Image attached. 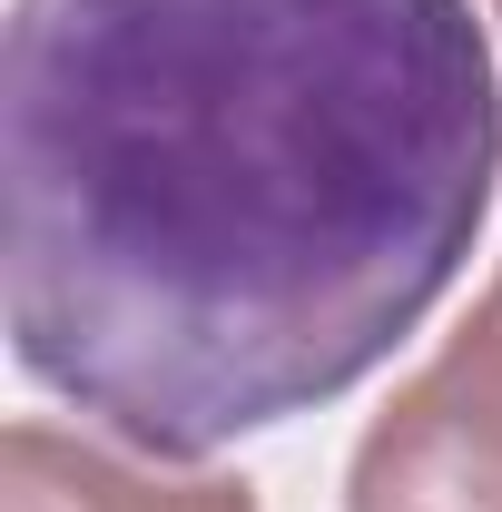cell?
Listing matches in <instances>:
<instances>
[{"instance_id":"6da1fadb","label":"cell","mask_w":502,"mask_h":512,"mask_svg":"<svg viewBox=\"0 0 502 512\" xmlns=\"http://www.w3.org/2000/svg\"><path fill=\"white\" fill-rule=\"evenodd\" d=\"M493 178L473 0H10V355L128 453L355 394L463 276Z\"/></svg>"},{"instance_id":"7a4b0ae2","label":"cell","mask_w":502,"mask_h":512,"mask_svg":"<svg viewBox=\"0 0 502 512\" xmlns=\"http://www.w3.org/2000/svg\"><path fill=\"white\" fill-rule=\"evenodd\" d=\"M345 512H502V266L443 355L365 424Z\"/></svg>"},{"instance_id":"3957f363","label":"cell","mask_w":502,"mask_h":512,"mask_svg":"<svg viewBox=\"0 0 502 512\" xmlns=\"http://www.w3.org/2000/svg\"><path fill=\"white\" fill-rule=\"evenodd\" d=\"M0 512H256V493L237 473H168L158 453L20 414L0 444Z\"/></svg>"},{"instance_id":"277c9868","label":"cell","mask_w":502,"mask_h":512,"mask_svg":"<svg viewBox=\"0 0 502 512\" xmlns=\"http://www.w3.org/2000/svg\"><path fill=\"white\" fill-rule=\"evenodd\" d=\"M493 20H502V0H493Z\"/></svg>"}]
</instances>
